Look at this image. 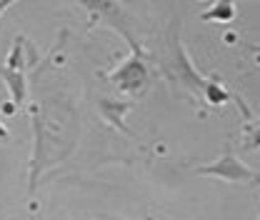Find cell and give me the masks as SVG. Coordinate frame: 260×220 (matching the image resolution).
<instances>
[{
    "instance_id": "cell-1",
    "label": "cell",
    "mask_w": 260,
    "mask_h": 220,
    "mask_svg": "<svg viewBox=\"0 0 260 220\" xmlns=\"http://www.w3.org/2000/svg\"><path fill=\"white\" fill-rule=\"evenodd\" d=\"M160 68L165 70V75H168L173 83H178L183 90H188V93H193V95H203L208 78H203V75L195 70V65L190 63L188 50H185V43H183V38H180L178 20L170 25L165 48H162Z\"/></svg>"
},
{
    "instance_id": "cell-4",
    "label": "cell",
    "mask_w": 260,
    "mask_h": 220,
    "mask_svg": "<svg viewBox=\"0 0 260 220\" xmlns=\"http://www.w3.org/2000/svg\"><path fill=\"white\" fill-rule=\"evenodd\" d=\"M83 8L90 10V13H98L95 18H100L105 25H110V28H115L118 33H123V38L128 40L130 50H143L138 45V40L133 38V33L128 28V20H125V13H123V8L118 3H83Z\"/></svg>"
},
{
    "instance_id": "cell-11",
    "label": "cell",
    "mask_w": 260,
    "mask_h": 220,
    "mask_svg": "<svg viewBox=\"0 0 260 220\" xmlns=\"http://www.w3.org/2000/svg\"><path fill=\"white\" fill-rule=\"evenodd\" d=\"M250 53H255V55H260V45H250Z\"/></svg>"
},
{
    "instance_id": "cell-7",
    "label": "cell",
    "mask_w": 260,
    "mask_h": 220,
    "mask_svg": "<svg viewBox=\"0 0 260 220\" xmlns=\"http://www.w3.org/2000/svg\"><path fill=\"white\" fill-rule=\"evenodd\" d=\"M200 18H203V20H220V23H228V20L235 18V5H233V3L218 0V3L210 5V10L200 13Z\"/></svg>"
},
{
    "instance_id": "cell-3",
    "label": "cell",
    "mask_w": 260,
    "mask_h": 220,
    "mask_svg": "<svg viewBox=\"0 0 260 220\" xmlns=\"http://www.w3.org/2000/svg\"><path fill=\"white\" fill-rule=\"evenodd\" d=\"M110 80L125 95L143 93L145 85H148V65H145V58H143V50H133V55L128 60L110 73Z\"/></svg>"
},
{
    "instance_id": "cell-2",
    "label": "cell",
    "mask_w": 260,
    "mask_h": 220,
    "mask_svg": "<svg viewBox=\"0 0 260 220\" xmlns=\"http://www.w3.org/2000/svg\"><path fill=\"white\" fill-rule=\"evenodd\" d=\"M195 173L198 175H210V178H218V180H228V183H238V185H250V188L260 185V175L253 173L243 160H238L230 145L223 150V155L218 160L195 168Z\"/></svg>"
},
{
    "instance_id": "cell-5",
    "label": "cell",
    "mask_w": 260,
    "mask_h": 220,
    "mask_svg": "<svg viewBox=\"0 0 260 220\" xmlns=\"http://www.w3.org/2000/svg\"><path fill=\"white\" fill-rule=\"evenodd\" d=\"M3 80H5V85L10 88V95H13L15 103H23V100H25L28 88H25V75H23V73L5 68V70H3Z\"/></svg>"
},
{
    "instance_id": "cell-9",
    "label": "cell",
    "mask_w": 260,
    "mask_h": 220,
    "mask_svg": "<svg viewBox=\"0 0 260 220\" xmlns=\"http://www.w3.org/2000/svg\"><path fill=\"white\" fill-rule=\"evenodd\" d=\"M245 138H248V140H243V148H245V150H253V148H260V125L248 128Z\"/></svg>"
},
{
    "instance_id": "cell-10",
    "label": "cell",
    "mask_w": 260,
    "mask_h": 220,
    "mask_svg": "<svg viewBox=\"0 0 260 220\" xmlns=\"http://www.w3.org/2000/svg\"><path fill=\"white\" fill-rule=\"evenodd\" d=\"M8 8H13V3H0V15H3Z\"/></svg>"
},
{
    "instance_id": "cell-8",
    "label": "cell",
    "mask_w": 260,
    "mask_h": 220,
    "mask_svg": "<svg viewBox=\"0 0 260 220\" xmlns=\"http://www.w3.org/2000/svg\"><path fill=\"white\" fill-rule=\"evenodd\" d=\"M203 95H205V100L210 103V105H223V103H228L233 95L228 93L225 88L215 80V78H208V83H205V90H203Z\"/></svg>"
},
{
    "instance_id": "cell-6",
    "label": "cell",
    "mask_w": 260,
    "mask_h": 220,
    "mask_svg": "<svg viewBox=\"0 0 260 220\" xmlns=\"http://www.w3.org/2000/svg\"><path fill=\"white\" fill-rule=\"evenodd\" d=\"M100 108H103V113H105V118L113 123L115 128H120V130H125V123L120 120L125 113H128L130 103H118V100H110V98H105L103 103H100Z\"/></svg>"
}]
</instances>
